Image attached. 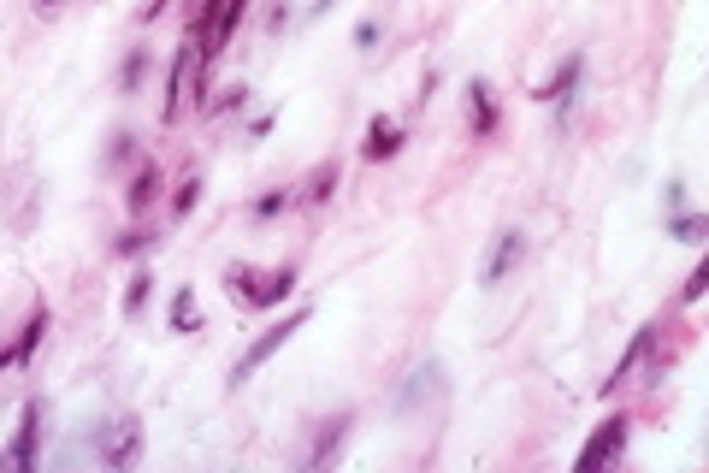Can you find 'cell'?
Wrapping results in <instances>:
<instances>
[{"label": "cell", "mask_w": 709, "mask_h": 473, "mask_svg": "<svg viewBox=\"0 0 709 473\" xmlns=\"http://www.w3.org/2000/svg\"><path fill=\"white\" fill-rule=\"evenodd\" d=\"M668 231H674L680 243H704L709 219H704V213H686V207H680V213H668Z\"/></svg>", "instance_id": "19"}, {"label": "cell", "mask_w": 709, "mask_h": 473, "mask_svg": "<svg viewBox=\"0 0 709 473\" xmlns=\"http://www.w3.org/2000/svg\"><path fill=\"white\" fill-rule=\"evenodd\" d=\"M142 77H148V48H136V54H125V66H119V89H136V83H142Z\"/></svg>", "instance_id": "21"}, {"label": "cell", "mask_w": 709, "mask_h": 473, "mask_svg": "<svg viewBox=\"0 0 709 473\" xmlns=\"http://www.w3.org/2000/svg\"><path fill=\"white\" fill-rule=\"evenodd\" d=\"M243 18H249V0H225V6H219V24H213V36H207V42H190L201 77L219 66V54H225V42L237 36V24H243Z\"/></svg>", "instance_id": "6"}, {"label": "cell", "mask_w": 709, "mask_h": 473, "mask_svg": "<svg viewBox=\"0 0 709 473\" xmlns=\"http://www.w3.org/2000/svg\"><path fill=\"white\" fill-rule=\"evenodd\" d=\"M130 142H136L130 131H113V148H107V160H130Z\"/></svg>", "instance_id": "27"}, {"label": "cell", "mask_w": 709, "mask_h": 473, "mask_svg": "<svg viewBox=\"0 0 709 473\" xmlns=\"http://www.w3.org/2000/svg\"><path fill=\"white\" fill-rule=\"evenodd\" d=\"M580 77H585V54H568L556 77L532 95V101H544V107H556V125H568V107H574V95H580Z\"/></svg>", "instance_id": "4"}, {"label": "cell", "mask_w": 709, "mask_h": 473, "mask_svg": "<svg viewBox=\"0 0 709 473\" xmlns=\"http://www.w3.org/2000/svg\"><path fill=\"white\" fill-rule=\"evenodd\" d=\"M520 255H526V237H520V231H497V243H491V255H485V267H479V284H485V290L503 284V278L520 267Z\"/></svg>", "instance_id": "8"}, {"label": "cell", "mask_w": 709, "mask_h": 473, "mask_svg": "<svg viewBox=\"0 0 709 473\" xmlns=\"http://www.w3.org/2000/svg\"><path fill=\"white\" fill-rule=\"evenodd\" d=\"M154 196H160V166H154V160H142V166H136V178H130V190H125V207H130V213H142Z\"/></svg>", "instance_id": "13"}, {"label": "cell", "mask_w": 709, "mask_h": 473, "mask_svg": "<svg viewBox=\"0 0 709 473\" xmlns=\"http://www.w3.org/2000/svg\"><path fill=\"white\" fill-rule=\"evenodd\" d=\"M48 6H54V0H42V12H48Z\"/></svg>", "instance_id": "32"}, {"label": "cell", "mask_w": 709, "mask_h": 473, "mask_svg": "<svg viewBox=\"0 0 709 473\" xmlns=\"http://www.w3.org/2000/svg\"><path fill=\"white\" fill-rule=\"evenodd\" d=\"M662 207H668V213H680V207H686V184H680V178H674V184H662Z\"/></svg>", "instance_id": "25"}, {"label": "cell", "mask_w": 709, "mask_h": 473, "mask_svg": "<svg viewBox=\"0 0 709 473\" xmlns=\"http://www.w3.org/2000/svg\"><path fill=\"white\" fill-rule=\"evenodd\" d=\"M89 450H95V462L101 468H130L136 456H142V420H107V426H95V438H89Z\"/></svg>", "instance_id": "3"}, {"label": "cell", "mask_w": 709, "mask_h": 473, "mask_svg": "<svg viewBox=\"0 0 709 473\" xmlns=\"http://www.w3.org/2000/svg\"><path fill=\"white\" fill-rule=\"evenodd\" d=\"M355 42L373 48V42H379V18H361V24H355Z\"/></svg>", "instance_id": "26"}, {"label": "cell", "mask_w": 709, "mask_h": 473, "mask_svg": "<svg viewBox=\"0 0 709 473\" xmlns=\"http://www.w3.org/2000/svg\"><path fill=\"white\" fill-rule=\"evenodd\" d=\"M296 202V196H290V190H266V196H260L255 202V219H272V213H284V207Z\"/></svg>", "instance_id": "22"}, {"label": "cell", "mask_w": 709, "mask_h": 473, "mask_svg": "<svg viewBox=\"0 0 709 473\" xmlns=\"http://www.w3.org/2000/svg\"><path fill=\"white\" fill-rule=\"evenodd\" d=\"M195 202H201V178H195V172H190V178L178 184V196H172V207H178V213H190Z\"/></svg>", "instance_id": "23"}, {"label": "cell", "mask_w": 709, "mask_h": 473, "mask_svg": "<svg viewBox=\"0 0 709 473\" xmlns=\"http://www.w3.org/2000/svg\"><path fill=\"white\" fill-rule=\"evenodd\" d=\"M627 438H633L627 414L603 420V426H597V432L585 438V450H580V468H603V462H621V456H627Z\"/></svg>", "instance_id": "5"}, {"label": "cell", "mask_w": 709, "mask_h": 473, "mask_svg": "<svg viewBox=\"0 0 709 473\" xmlns=\"http://www.w3.org/2000/svg\"><path fill=\"white\" fill-rule=\"evenodd\" d=\"M36 450H42V403L30 397V403H24V420H18V438H12V450H6V468L30 473L36 468Z\"/></svg>", "instance_id": "7"}, {"label": "cell", "mask_w": 709, "mask_h": 473, "mask_svg": "<svg viewBox=\"0 0 709 473\" xmlns=\"http://www.w3.org/2000/svg\"><path fill=\"white\" fill-rule=\"evenodd\" d=\"M656 332H662V326H639V332H633V349H627V355L615 361V373H609V385H603V391H615V385H621V379H627V373H633V367L645 361L650 343H656Z\"/></svg>", "instance_id": "15"}, {"label": "cell", "mask_w": 709, "mask_h": 473, "mask_svg": "<svg viewBox=\"0 0 709 473\" xmlns=\"http://www.w3.org/2000/svg\"><path fill=\"white\" fill-rule=\"evenodd\" d=\"M467 119H473V136H491V131H497V95H491V83H485V77H473V83H467Z\"/></svg>", "instance_id": "10"}, {"label": "cell", "mask_w": 709, "mask_h": 473, "mask_svg": "<svg viewBox=\"0 0 709 473\" xmlns=\"http://www.w3.org/2000/svg\"><path fill=\"white\" fill-rule=\"evenodd\" d=\"M184 71H190V42L178 48V60H172V71H166V107H160V119H166V125L184 113Z\"/></svg>", "instance_id": "12"}, {"label": "cell", "mask_w": 709, "mask_h": 473, "mask_svg": "<svg viewBox=\"0 0 709 473\" xmlns=\"http://www.w3.org/2000/svg\"><path fill=\"white\" fill-rule=\"evenodd\" d=\"M709 290V267H692V278H686V290H680V302H698Z\"/></svg>", "instance_id": "24"}, {"label": "cell", "mask_w": 709, "mask_h": 473, "mask_svg": "<svg viewBox=\"0 0 709 473\" xmlns=\"http://www.w3.org/2000/svg\"><path fill=\"white\" fill-rule=\"evenodd\" d=\"M148 296H154V278H148V272H136V278L125 284V320H142Z\"/></svg>", "instance_id": "20"}, {"label": "cell", "mask_w": 709, "mask_h": 473, "mask_svg": "<svg viewBox=\"0 0 709 473\" xmlns=\"http://www.w3.org/2000/svg\"><path fill=\"white\" fill-rule=\"evenodd\" d=\"M308 320H314V308L302 302V308H290V314H284L278 326H266V332H260V338L249 343L243 355H237V367H231V385H249V379H255L260 367H266V361H272V355H278V349H284L290 338H296V332H302Z\"/></svg>", "instance_id": "2"}, {"label": "cell", "mask_w": 709, "mask_h": 473, "mask_svg": "<svg viewBox=\"0 0 709 473\" xmlns=\"http://www.w3.org/2000/svg\"><path fill=\"white\" fill-rule=\"evenodd\" d=\"M201 326V308H195V290L184 284L178 296H172V332H195Z\"/></svg>", "instance_id": "18"}, {"label": "cell", "mask_w": 709, "mask_h": 473, "mask_svg": "<svg viewBox=\"0 0 709 473\" xmlns=\"http://www.w3.org/2000/svg\"><path fill=\"white\" fill-rule=\"evenodd\" d=\"M225 290L249 308H278L290 290H296V267H272V272H255L249 261H231L225 267Z\"/></svg>", "instance_id": "1"}, {"label": "cell", "mask_w": 709, "mask_h": 473, "mask_svg": "<svg viewBox=\"0 0 709 473\" xmlns=\"http://www.w3.org/2000/svg\"><path fill=\"white\" fill-rule=\"evenodd\" d=\"M343 432H349V414H337V420H325L320 438H314V450H308V468H325L337 450H343Z\"/></svg>", "instance_id": "14"}, {"label": "cell", "mask_w": 709, "mask_h": 473, "mask_svg": "<svg viewBox=\"0 0 709 473\" xmlns=\"http://www.w3.org/2000/svg\"><path fill=\"white\" fill-rule=\"evenodd\" d=\"M361 154H367V160H396V154H402V125L379 113V119L367 125V142H361Z\"/></svg>", "instance_id": "11"}, {"label": "cell", "mask_w": 709, "mask_h": 473, "mask_svg": "<svg viewBox=\"0 0 709 473\" xmlns=\"http://www.w3.org/2000/svg\"><path fill=\"white\" fill-rule=\"evenodd\" d=\"M166 12V0H148V18H160Z\"/></svg>", "instance_id": "31"}, {"label": "cell", "mask_w": 709, "mask_h": 473, "mask_svg": "<svg viewBox=\"0 0 709 473\" xmlns=\"http://www.w3.org/2000/svg\"><path fill=\"white\" fill-rule=\"evenodd\" d=\"M331 6H337V0H314V6H308V18H320V12H331Z\"/></svg>", "instance_id": "29"}, {"label": "cell", "mask_w": 709, "mask_h": 473, "mask_svg": "<svg viewBox=\"0 0 709 473\" xmlns=\"http://www.w3.org/2000/svg\"><path fill=\"white\" fill-rule=\"evenodd\" d=\"M331 190H337V160H320V166L308 172V184H302V202H314V207H320L325 196H331Z\"/></svg>", "instance_id": "17"}, {"label": "cell", "mask_w": 709, "mask_h": 473, "mask_svg": "<svg viewBox=\"0 0 709 473\" xmlns=\"http://www.w3.org/2000/svg\"><path fill=\"white\" fill-rule=\"evenodd\" d=\"M154 249V237H119V255H148Z\"/></svg>", "instance_id": "28"}, {"label": "cell", "mask_w": 709, "mask_h": 473, "mask_svg": "<svg viewBox=\"0 0 709 473\" xmlns=\"http://www.w3.org/2000/svg\"><path fill=\"white\" fill-rule=\"evenodd\" d=\"M42 332H48V308H36L30 320H24V332H18V343H12V361L24 367L30 355H36V343H42Z\"/></svg>", "instance_id": "16"}, {"label": "cell", "mask_w": 709, "mask_h": 473, "mask_svg": "<svg viewBox=\"0 0 709 473\" xmlns=\"http://www.w3.org/2000/svg\"><path fill=\"white\" fill-rule=\"evenodd\" d=\"M0 367H18V361H12V349H6V343H0Z\"/></svg>", "instance_id": "30"}, {"label": "cell", "mask_w": 709, "mask_h": 473, "mask_svg": "<svg viewBox=\"0 0 709 473\" xmlns=\"http://www.w3.org/2000/svg\"><path fill=\"white\" fill-rule=\"evenodd\" d=\"M438 391H444V361H420L408 373V385L396 391V414H414V408L426 403V397H438Z\"/></svg>", "instance_id": "9"}]
</instances>
